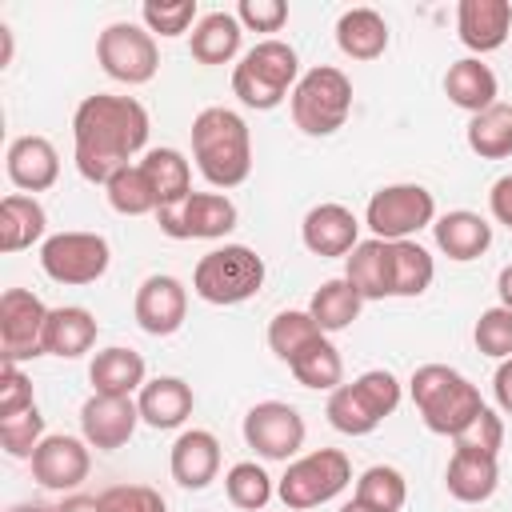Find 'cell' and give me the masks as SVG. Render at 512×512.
<instances>
[{
    "label": "cell",
    "mask_w": 512,
    "mask_h": 512,
    "mask_svg": "<svg viewBox=\"0 0 512 512\" xmlns=\"http://www.w3.org/2000/svg\"><path fill=\"white\" fill-rule=\"evenodd\" d=\"M148 112L136 96L96 92L72 112V156L88 184H108L136 152L148 148Z\"/></svg>",
    "instance_id": "6da1fadb"
},
{
    "label": "cell",
    "mask_w": 512,
    "mask_h": 512,
    "mask_svg": "<svg viewBox=\"0 0 512 512\" xmlns=\"http://www.w3.org/2000/svg\"><path fill=\"white\" fill-rule=\"evenodd\" d=\"M192 160L212 188H240L252 176V132L232 108H204L192 120Z\"/></svg>",
    "instance_id": "7a4b0ae2"
},
{
    "label": "cell",
    "mask_w": 512,
    "mask_h": 512,
    "mask_svg": "<svg viewBox=\"0 0 512 512\" xmlns=\"http://www.w3.org/2000/svg\"><path fill=\"white\" fill-rule=\"evenodd\" d=\"M408 392H412V404L424 428L436 436H456L484 408L480 388L448 364H420L408 380Z\"/></svg>",
    "instance_id": "3957f363"
},
{
    "label": "cell",
    "mask_w": 512,
    "mask_h": 512,
    "mask_svg": "<svg viewBox=\"0 0 512 512\" xmlns=\"http://www.w3.org/2000/svg\"><path fill=\"white\" fill-rule=\"evenodd\" d=\"M300 80V56L292 44L268 36L260 44H252L240 64L232 68V92L244 108H256V112H272L276 104H284L292 96Z\"/></svg>",
    "instance_id": "277c9868"
},
{
    "label": "cell",
    "mask_w": 512,
    "mask_h": 512,
    "mask_svg": "<svg viewBox=\"0 0 512 512\" xmlns=\"http://www.w3.org/2000/svg\"><path fill=\"white\" fill-rule=\"evenodd\" d=\"M264 256L248 244H224V248H212L196 260L192 268V292L204 300V304H216V308H232V304H244L252 300L260 288H264Z\"/></svg>",
    "instance_id": "5b68a950"
},
{
    "label": "cell",
    "mask_w": 512,
    "mask_h": 512,
    "mask_svg": "<svg viewBox=\"0 0 512 512\" xmlns=\"http://www.w3.org/2000/svg\"><path fill=\"white\" fill-rule=\"evenodd\" d=\"M396 408H400V380L388 368H368L352 384H340L336 392H328L324 416L344 436H368Z\"/></svg>",
    "instance_id": "8992f818"
},
{
    "label": "cell",
    "mask_w": 512,
    "mask_h": 512,
    "mask_svg": "<svg viewBox=\"0 0 512 512\" xmlns=\"http://www.w3.org/2000/svg\"><path fill=\"white\" fill-rule=\"evenodd\" d=\"M288 104L304 136H332L352 116V80L332 64H316L296 80Z\"/></svg>",
    "instance_id": "52a82bcc"
},
{
    "label": "cell",
    "mask_w": 512,
    "mask_h": 512,
    "mask_svg": "<svg viewBox=\"0 0 512 512\" xmlns=\"http://www.w3.org/2000/svg\"><path fill=\"white\" fill-rule=\"evenodd\" d=\"M348 484H352V460L340 448H316L308 456L288 460V468L276 484V496L284 500V508L308 512V508L336 500Z\"/></svg>",
    "instance_id": "ba28073f"
},
{
    "label": "cell",
    "mask_w": 512,
    "mask_h": 512,
    "mask_svg": "<svg viewBox=\"0 0 512 512\" xmlns=\"http://www.w3.org/2000/svg\"><path fill=\"white\" fill-rule=\"evenodd\" d=\"M364 224L376 240H412L436 224V196L424 184H384L368 196Z\"/></svg>",
    "instance_id": "9c48e42d"
},
{
    "label": "cell",
    "mask_w": 512,
    "mask_h": 512,
    "mask_svg": "<svg viewBox=\"0 0 512 512\" xmlns=\"http://www.w3.org/2000/svg\"><path fill=\"white\" fill-rule=\"evenodd\" d=\"M96 60L104 68V76H112L116 84H148L160 68V48L156 36L144 24L132 20H116L96 36Z\"/></svg>",
    "instance_id": "30bf717a"
},
{
    "label": "cell",
    "mask_w": 512,
    "mask_h": 512,
    "mask_svg": "<svg viewBox=\"0 0 512 512\" xmlns=\"http://www.w3.org/2000/svg\"><path fill=\"white\" fill-rule=\"evenodd\" d=\"M112 264V248L100 232H56L40 244V268L48 280L80 288L96 284Z\"/></svg>",
    "instance_id": "8fae6325"
},
{
    "label": "cell",
    "mask_w": 512,
    "mask_h": 512,
    "mask_svg": "<svg viewBox=\"0 0 512 512\" xmlns=\"http://www.w3.org/2000/svg\"><path fill=\"white\" fill-rule=\"evenodd\" d=\"M240 212L224 192H188L156 212V224L172 240H220L236 228Z\"/></svg>",
    "instance_id": "7c38bea8"
},
{
    "label": "cell",
    "mask_w": 512,
    "mask_h": 512,
    "mask_svg": "<svg viewBox=\"0 0 512 512\" xmlns=\"http://www.w3.org/2000/svg\"><path fill=\"white\" fill-rule=\"evenodd\" d=\"M240 432H244V444L260 460H284V464L304 448V436H308L304 416L292 404H284V400H260V404H252L244 412Z\"/></svg>",
    "instance_id": "4fadbf2b"
},
{
    "label": "cell",
    "mask_w": 512,
    "mask_h": 512,
    "mask_svg": "<svg viewBox=\"0 0 512 512\" xmlns=\"http://www.w3.org/2000/svg\"><path fill=\"white\" fill-rule=\"evenodd\" d=\"M44 300L28 288H8L0 296V360L24 364L32 356H44V324H48Z\"/></svg>",
    "instance_id": "5bb4252c"
},
{
    "label": "cell",
    "mask_w": 512,
    "mask_h": 512,
    "mask_svg": "<svg viewBox=\"0 0 512 512\" xmlns=\"http://www.w3.org/2000/svg\"><path fill=\"white\" fill-rule=\"evenodd\" d=\"M88 468H92V452L84 436L56 432V436H44L40 448L32 452V476L40 488H52V492H76L88 480Z\"/></svg>",
    "instance_id": "9a60e30c"
},
{
    "label": "cell",
    "mask_w": 512,
    "mask_h": 512,
    "mask_svg": "<svg viewBox=\"0 0 512 512\" xmlns=\"http://www.w3.org/2000/svg\"><path fill=\"white\" fill-rule=\"evenodd\" d=\"M132 316L136 324L148 332V336H172L184 328V316H188V288L168 276V272H156L148 280H140L136 288V300H132Z\"/></svg>",
    "instance_id": "2e32d148"
},
{
    "label": "cell",
    "mask_w": 512,
    "mask_h": 512,
    "mask_svg": "<svg viewBox=\"0 0 512 512\" xmlns=\"http://www.w3.org/2000/svg\"><path fill=\"white\" fill-rule=\"evenodd\" d=\"M136 424H140V408H136L132 396H100V392H92L84 400V408H80V432H84L88 448H96V452L124 448L132 440Z\"/></svg>",
    "instance_id": "e0dca14e"
},
{
    "label": "cell",
    "mask_w": 512,
    "mask_h": 512,
    "mask_svg": "<svg viewBox=\"0 0 512 512\" xmlns=\"http://www.w3.org/2000/svg\"><path fill=\"white\" fill-rule=\"evenodd\" d=\"M300 240L312 256L328 260V256H348L356 244H360V220L352 208L328 200V204H316L308 208L304 224H300Z\"/></svg>",
    "instance_id": "ac0fdd59"
},
{
    "label": "cell",
    "mask_w": 512,
    "mask_h": 512,
    "mask_svg": "<svg viewBox=\"0 0 512 512\" xmlns=\"http://www.w3.org/2000/svg\"><path fill=\"white\" fill-rule=\"evenodd\" d=\"M168 472H172V480H176L180 488H188V492L208 488V484L220 476V440H216L208 428H184V432L172 440Z\"/></svg>",
    "instance_id": "d6986e66"
},
{
    "label": "cell",
    "mask_w": 512,
    "mask_h": 512,
    "mask_svg": "<svg viewBox=\"0 0 512 512\" xmlns=\"http://www.w3.org/2000/svg\"><path fill=\"white\" fill-rule=\"evenodd\" d=\"M4 172L20 192H48L60 180V152L48 136H16L4 156Z\"/></svg>",
    "instance_id": "ffe728a7"
},
{
    "label": "cell",
    "mask_w": 512,
    "mask_h": 512,
    "mask_svg": "<svg viewBox=\"0 0 512 512\" xmlns=\"http://www.w3.org/2000/svg\"><path fill=\"white\" fill-rule=\"evenodd\" d=\"M456 32H460V44L476 56L504 48L512 32V0H460Z\"/></svg>",
    "instance_id": "44dd1931"
},
{
    "label": "cell",
    "mask_w": 512,
    "mask_h": 512,
    "mask_svg": "<svg viewBox=\"0 0 512 512\" xmlns=\"http://www.w3.org/2000/svg\"><path fill=\"white\" fill-rule=\"evenodd\" d=\"M136 408H140V420L156 432H172L180 428L192 408H196V396H192V384L180 380V376H152L140 392H136Z\"/></svg>",
    "instance_id": "7402d4cb"
},
{
    "label": "cell",
    "mask_w": 512,
    "mask_h": 512,
    "mask_svg": "<svg viewBox=\"0 0 512 512\" xmlns=\"http://www.w3.org/2000/svg\"><path fill=\"white\" fill-rule=\"evenodd\" d=\"M432 236H436V248L456 264H468V260H476L492 248V224L480 212H468V208L436 216Z\"/></svg>",
    "instance_id": "603a6c76"
},
{
    "label": "cell",
    "mask_w": 512,
    "mask_h": 512,
    "mask_svg": "<svg viewBox=\"0 0 512 512\" xmlns=\"http://www.w3.org/2000/svg\"><path fill=\"white\" fill-rule=\"evenodd\" d=\"M444 484H448V496L452 500H460V504H484V500H492V492L500 484V464H496V456L452 448V460L444 468Z\"/></svg>",
    "instance_id": "cb8c5ba5"
},
{
    "label": "cell",
    "mask_w": 512,
    "mask_h": 512,
    "mask_svg": "<svg viewBox=\"0 0 512 512\" xmlns=\"http://www.w3.org/2000/svg\"><path fill=\"white\" fill-rule=\"evenodd\" d=\"M344 280L360 292V300H388L392 296V248L388 240H360L344 256Z\"/></svg>",
    "instance_id": "d4e9b609"
},
{
    "label": "cell",
    "mask_w": 512,
    "mask_h": 512,
    "mask_svg": "<svg viewBox=\"0 0 512 512\" xmlns=\"http://www.w3.org/2000/svg\"><path fill=\"white\" fill-rule=\"evenodd\" d=\"M88 380H92V392H100V396H132L148 384V368H144L140 352L112 344V348H100L92 356Z\"/></svg>",
    "instance_id": "484cf974"
},
{
    "label": "cell",
    "mask_w": 512,
    "mask_h": 512,
    "mask_svg": "<svg viewBox=\"0 0 512 512\" xmlns=\"http://www.w3.org/2000/svg\"><path fill=\"white\" fill-rule=\"evenodd\" d=\"M444 96L456 108H464L468 116H476V112H484V108L496 104L500 80H496V72L480 56H464V60L448 64V72H444Z\"/></svg>",
    "instance_id": "4316f807"
},
{
    "label": "cell",
    "mask_w": 512,
    "mask_h": 512,
    "mask_svg": "<svg viewBox=\"0 0 512 512\" xmlns=\"http://www.w3.org/2000/svg\"><path fill=\"white\" fill-rule=\"evenodd\" d=\"M96 316L80 304H60L48 312L44 324V356H60V360H76L96 344Z\"/></svg>",
    "instance_id": "83f0119b"
},
{
    "label": "cell",
    "mask_w": 512,
    "mask_h": 512,
    "mask_svg": "<svg viewBox=\"0 0 512 512\" xmlns=\"http://www.w3.org/2000/svg\"><path fill=\"white\" fill-rule=\"evenodd\" d=\"M48 232V212L36 196L28 192H8L0 200V248L4 252H24Z\"/></svg>",
    "instance_id": "f1b7e54d"
},
{
    "label": "cell",
    "mask_w": 512,
    "mask_h": 512,
    "mask_svg": "<svg viewBox=\"0 0 512 512\" xmlns=\"http://www.w3.org/2000/svg\"><path fill=\"white\" fill-rule=\"evenodd\" d=\"M336 44L348 60H380L388 52V20L376 8H348L336 20Z\"/></svg>",
    "instance_id": "f546056e"
},
{
    "label": "cell",
    "mask_w": 512,
    "mask_h": 512,
    "mask_svg": "<svg viewBox=\"0 0 512 512\" xmlns=\"http://www.w3.org/2000/svg\"><path fill=\"white\" fill-rule=\"evenodd\" d=\"M240 40H244V24L236 20V12H208L188 32V48H192L196 64H228V60H236Z\"/></svg>",
    "instance_id": "4dcf8cb0"
},
{
    "label": "cell",
    "mask_w": 512,
    "mask_h": 512,
    "mask_svg": "<svg viewBox=\"0 0 512 512\" xmlns=\"http://www.w3.org/2000/svg\"><path fill=\"white\" fill-rule=\"evenodd\" d=\"M140 168H144V176H148V184L156 192V212L192 192V168H188L180 148H148Z\"/></svg>",
    "instance_id": "1f68e13d"
},
{
    "label": "cell",
    "mask_w": 512,
    "mask_h": 512,
    "mask_svg": "<svg viewBox=\"0 0 512 512\" xmlns=\"http://www.w3.org/2000/svg\"><path fill=\"white\" fill-rule=\"evenodd\" d=\"M360 308H364V300H360V292H356L344 276L324 280V284L312 292V300H308V312H312V320L320 324L324 336H328V332H344V328H352L356 316H360Z\"/></svg>",
    "instance_id": "d6a6232c"
},
{
    "label": "cell",
    "mask_w": 512,
    "mask_h": 512,
    "mask_svg": "<svg viewBox=\"0 0 512 512\" xmlns=\"http://www.w3.org/2000/svg\"><path fill=\"white\" fill-rule=\"evenodd\" d=\"M464 140L468 148L480 156V160H504L512 156V104H492L484 112H476L464 128Z\"/></svg>",
    "instance_id": "836d02e7"
},
{
    "label": "cell",
    "mask_w": 512,
    "mask_h": 512,
    "mask_svg": "<svg viewBox=\"0 0 512 512\" xmlns=\"http://www.w3.org/2000/svg\"><path fill=\"white\" fill-rule=\"evenodd\" d=\"M392 248V296H420L436 280V260L416 240H388Z\"/></svg>",
    "instance_id": "e575fe53"
},
{
    "label": "cell",
    "mask_w": 512,
    "mask_h": 512,
    "mask_svg": "<svg viewBox=\"0 0 512 512\" xmlns=\"http://www.w3.org/2000/svg\"><path fill=\"white\" fill-rule=\"evenodd\" d=\"M288 368H292L296 384H304V388L336 392L344 384V360H340V352H336V344L328 336H320L316 344H308Z\"/></svg>",
    "instance_id": "d590c367"
},
{
    "label": "cell",
    "mask_w": 512,
    "mask_h": 512,
    "mask_svg": "<svg viewBox=\"0 0 512 512\" xmlns=\"http://www.w3.org/2000/svg\"><path fill=\"white\" fill-rule=\"evenodd\" d=\"M324 332H320V324L312 320V312L304 308H284V312H276L272 316V324H268V348L276 352V360H284V364H292L308 344H316Z\"/></svg>",
    "instance_id": "8d00e7d4"
},
{
    "label": "cell",
    "mask_w": 512,
    "mask_h": 512,
    "mask_svg": "<svg viewBox=\"0 0 512 512\" xmlns=\"http://www.w3.org/2000/svg\"><path fill=\"white\" fill-rule=\"evenodd\" d=\"M352 500H360L372 512H400L404 500H408V480L392 464H372L356 476V496Z\"/></svg>",
    "instance_id": "74e56055"
},
{
    "label": "cell",
    "mask_w": 512,
    "mask_h": 512,
    "mask_svg": "<svg viewBox=\"0 0 512 512\" xmlns=\"http://www.w3.org/2000/svg\"><path fill=\"white\" fill-rule=\"evenodd\" d=\"M104 192H108L112 212H120V216H148V212H156V192H152V184H148V176H144L140 164L120 168L104 184Z\"/></svg>",
    "instance_id": "f35d334b"
},
{
    "label": "cell",
    "mask_w": 512,
    "mask_h": 512,
    "mask_svg": "<svg viewBox=\"0 0 512 512\" xmlns=\"http://www.w3.org/2000/svg\"><path fill=\"white\" fill-rule=\"evenodd\" d=\"M224 492H228V500H232L236 508L260 512V508L272 500L276 484H272V476H268L256 460H240V464H232V468L224 472Z\"/></svg>",
    "instance_id": "ab89813d"
},
{
    "label": "cell",
    "mask_w": 512,
    "mask_h": 512,
    "mask_svg": "<svg viewBox=\"0 0 512 512\" xmlns=\"http://www.w3.org/2000/svg\"><path fill=\"white\" fill-rule=\"evenodd\" d=\"M44 440V416L40 408H24L16 416H0V448L12 460H32V452Z\"/></svg>",
    "instance_id": "60d3db41"
},
{
    "label": "cell",
    "mask_w": 512,
    "mask_h": 512,
    "mask_svg": "<svg viewBox=\"0 0 512 512\" xmlns=\"http://www.w3.org/2000/svg\"><path fill=\"white\" fill-rule=\"evenodd\" d=\"M140 20H144V28L152 36H164V40L184 36L188 28H196V0H172V4L144 0L140 4Z\"/></svg>",
    "instance_id": "b9f144b4"
},
{
    "label": "cell",
    "mask_w": 512,
    "mask_h": 512,
    "mask_svg": "<svg viewBox=\"0 0 512 512\" xmlns=\"http://www.w3.org/2000/svg\"><path fill=\"white\" fill-rule=\"evenodd\" d=\"M472 340H476V348L484 352V356H492V360H508L512 356V312L508 308H484L480 316H476V324H472Z\"/></svg>",
    "instance_id": "7bdbcfd3"
},
{
    "label": "cell",
    "mask_w": 512,
    "mask_h": 512,
    "mask_svg": "<svg viewBox=\"0 0 512 512\" xmlns=\"http://www.w3.org/2000/svg\"><path fill=\"white\" fill-rule=\"evenodd\" d=\"M456 448H468V452H484V456H500V444H504V420L496 408H480L456 436H452Z\"/></svg>",
    "instance_id": "ee69618b"
},
{
    "label": "cell",
    "mask_w": 512,
    "mask_h": 512,
    "mask_svg": "<svg viewBox=\"0 0 512 512\" xmlns=\"http://www.w3.org/2000/svg\"><path fill=\"white\" fill-rule=\"evenodd\" d=\"M100 512H168L164 496L148 484H112L96 496Z\"/></svg>",
    "instance_id": "f6af8a7d"
},
{
    "label": "cell",
    "mask_w": 512,
    "mask_h": 512,
    "mask_svg": "<svg viewBox=\"0 0 512 512\" xmlns=\"http://www.w3.org/2000/svg\"><path fill=\"white\" fill-rule=\"evenodd\" d=\"M236 20L248 32H280L288 20V4L284 0H240Z\"/></svg>",
    "instance_id": "bcb514c9"
},
{
    "label": "cell",
    "mask_w": 512,
    "mask_h": 512,
    "mask_svg": "<svg viewBox=\"0 0 512 512\" xmlns=\"http://www.w3.org/2000/svg\"><path fill=\"white\" fill-rule=\"evenodd\" d=\"M24 408H36L32 380L20 372V364H4L0 368V416H16Z\"/></svg>",
    "instance_id": "7dc6e473"
},
{
    "label": "cell",
    "mask_w": 512,
    "mask_h": 512,
    "mask_svg": "<svg viewBox=\"0 0 512 512\" xmlns=\"http://www.w3.org/2000/svg\"><path fill=\"white\" fill-rule=\"evenodd\" d=\"M488 208H492V220L512 228V172L500 176L492 188H488Z\"/></svg>",
    "instance_id": "c3c4849f"
},
{
    "label": "cell",
    "mask_w": 512,
    "mask_h": 512,
    "mask_svg": "<svg viewBox=\"0 0 512 512\" xmlns=\"http://www.w3.org/2000/svg\"><path fill=\"white\" fill-rule=\"evenodd\" d=\"M492 396H496V408L504 416H512V356L496 364V376H492Z\"/></svg>",
    "instance_id": "681fc988"
},
{
    "label": "cell",
    "mask_w": 512,
    "mask_h": 512,
    "mask_svg": "<svg viewBox=\"0 0 512 512\" xmlns=\"http://www.w3.org/2000/svg\"><path fill=\"white\" fill-rule=\"evenodd\" d=\"M56 512H100V508H96V496L72 492V496H64V504H60Z\"/></svg>",
    "instance_id": "f907efd6"
},
{
    "label": "cell",
    "mask_w": 512,
    "mask_h": 512,
    "mask_svg": "<svg viewBox=\"0 0 512 512\" xmlns=\"http://www.w3.org/2000/svg\"><path fill=\"white\" fill-rule=\"evenodd\" d=\"M496 296H500V308L512 312V264L500 268V276H496Z\"/></svg>",
    "instance_id": "816d5d0a"
},
{
    "label": "cell",
    "mask_w": 512,
    "mask_h": 512,
    "mask_svg": "<svg viewBox=\"0 0 512 512\" xmlns=\"http://www.w3.org/2000/svg\"><path fill=\"white\" fill-rule=\"evenodd\" d=\"M8 512H56V508H44V504H12Z\"/></svg>",
    "instance_id": "f5cc1de1"
},
{
    "label": "cell",
    "mask_w": 512,
    "mask_h": 512,
    "mask_svg": "<svg viewBox=\"0 0 512 512\" xmlns=\"http://www.w3.org/2000/svg\"><path fill=\"white\" fill-rule=\"evenodd\" d=\"M340 512H372V508H364L360 500H348V504H340Z\"/></svg>",
    "instance_id": "db71d44e"
}]
</instances>
